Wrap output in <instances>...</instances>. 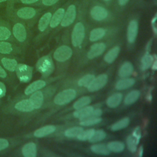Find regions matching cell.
<instances>
[{
	"mask_svg": "<svg viewBox=\"0 0 157 157\" xmlns=\"http://www.w3.org/2000/svg\"><path fill=\"white\" fill-rule=\"evenodd\" d=\"M34 110V107L29 99H24L15 102L10 105H4L1 110L4 113H7L12 111L20 113H27Z\"/></svg>",
	"mask_w": 157,
	"mask_h": 157,
	"instance_id": "1",
	"label": "cell"
},
{
	"mask_svg": "<svg viewBox=\"0 0 157 157\" xmlns=\"http://www.w3.org/2000/svg\"><path fill=\"white\" fill-rule=\"evenodd\" d=\"M54 64L52 59L49 56L41 57L36 63L37 70L44 76L50 75L54 70Z\"/></svg>",
	"mask_w": 157,
	"mask_h": 157,
	"instance_id": "2",
	"label": "cell"
},
{
	"mask_svg": "<svg viewBox=\"0 0 157 157\" xmlns=\"http://www.w3.org/2000/svg\"><path fill=\"white\" fill-rule=\"evenodd\" d=\"M15 72L18 79L23 83L29 82L33 77V68L23 63H18Z\"/></svg>",
	"mask_w": 157,
	"mask_h": 157,
	"instance_id": "3",
	"label": "cell"
},
{
	"mask_svg": "<svg viewBox=\"0 0 157 157\" xmlns=\"http://www.w3.org/2000/svg\"><path fill=\"white\" fill-rule=\"evenodd\" d=\"M77 93L74 89H66L58 93L54 98V103L56 105H64L72 101L76 96Z\"/></svg>",
	"mask_w": 157,
	"mask_h": 157,
	"instance_id": "4",
	"label": "cell"
},
{
	"mask_svg": "<svg viewBox=\"0 0 157 157\" xmlns=\"http://www.w3.org/2000/svg\"><path fill=\"white\" fill-rule=\"evenodd\" d=\"M12 39L19 43H23L27 39V31L25 25L20 22H15L12 28Z\"/></svg>",
	"mask_w": 157,
	"mask_h": 157,
	"instance_id": "5",
	"label": "cell"
},
{
	"mask_svg": "<svg viewBox=\"0 0 157 157\" xmlns=\"http://www.w3.org/2000/svg\"><path fill=\"white\" fill-rule=\"evenodd\" d=\"M85 36V27L81 22L76 23L72 32V44L74 47L80 45Z\"/></svg>",
	"mask_w": 157,
	"mask_h": 157,
	"instance_id": "6",
	"label": "cell"
},
{
	"mask_svg": "<svg viewBox=\"0 0 157 157\" xmlns=\"http://www.w3.org/2000/svg\"><path fill=\"white\" fill-rule=\"evenodd\" d=\"M107 79V75L104 74L94 77L87 86L88 90L90 92H94L101 90L106 85Z\"/></svg>",
	"mask_w": 157,
	"mask_h": 157,
	"instance_id": "7",
	"label": "cell"
},
{
	"mask_svg": "<svg viewBox=\"0 0 157 157\" xmlns=\"http://www.w3.org/2000/svg\"><path fill=\"white\" fill-rule=\"evenodd\" d=\"M72 54V49L67 45H62L58 47L53 54V58L55 60L63 62L69 59Z\"/></svg>",
	"mask_w": 157,
	"mask_h": 157,
	"instance_id": "8",
	"label": "cell"
},
{
	"mask_svg": "<svg viewBox=\"0 0 157 157\" xmlns=\"http://www.w3.org/2000/svg\"><path fill=\"white\" fill-rule=\"evenodd\" d=\"M12 39V29L9 23L0 16V41H11Z\"/></svg>",
	"mask_w": 157,
	"mask_h": 157,
	"instance_id": "9",
	"label": "cell"
},
{
	"mask_svg": "<svg viewBox=\"0 0 157 157\" xmlns=\"http://www.w3.org/2000/svg\"><path fill=\"white\" fill-rule=\"evenodd\" d=\"M0 64L10 74L15 72L18 64L17 61L9 55L0 54Z\"/></svg>",
	"mask_w": 157,
	"mask_h": 157,
	"instance_id": "10",
	"label": "cell"
},
{
	"mask_svg": "<svg viewBox=\"0 0 157 157\" xmlns=\"http://www.w3.org/2000/svg\"><path fill=\"white\" fill-rule=\"evenodd\" d=\"M76 17V9L74 5H71L68 7L66 11L64 12L63 18L61 21L62 26L66 27L71 25Z\"/></svg>",
	"mask_w": 157,
	"mask_h": 157,
	"instance_id": "11",
	"label": "cell"
},
{
	"mask_svg": "<svg viewBox=\"0 0 157 157\" xmlns=\"http://www.w3.org/2000/svg\"><path fill=\"white\" fill-rule=\"evenodd\" d=\"M105 49V45L104 43H96L92 45L87 53V57L91 59L102 54Z\"/></svg>",
	"mask_w": 157,
	"mask_h": 157,
	"instance_id": "12",
	"label": "cell"
},
{
	"mask_svg": "<svg viewBox=\"0 0 157 157\" xmlns=\"http://www.w3.org/2000/svg\"><path fill=\"white\" fill-rule=\"evenodd\" d=\"M17 52L15 45L10 41H0V54L5 55H14Z\"/></svg>",
	"mask_w": 157,
	"mask_h": 157,
	"instance_id": "13",
	"label": "cell"
},
{
	"mask_svg": "<svg viewBox=\"0 0 157 157\" xmlns=\"http://www.w3.org/2000/svg\"><path fill=\"white\" fill-rule=\"evenodd\" d=\"M138 33V24L136 20H131L128 26L127 39L129 43H133Z\"/></svg>",
	"mask_w": 157,
	"mask_h": 157,
	"instance_id": "14",
	"label": "cell"
},
{
	"mask_svg": "<svg viewBox=\"0 0 157 157\" xmlns=\"http://www.w3.org/2000/svg\"><path fill=\"white\" fill-rule=\"evenodd\" d=\"M21 152L24 157H36L37 155L36 145L33 142H28L22 147Z\"/></svg>",
	"mask_w": 157,
	"mask_h": 157,
	"instance_id": "15",
	"label": "cell"
},
{
	"mask_svg": "<svg viewBox=\"0 0 157 157\" xmlns=\"http://www.w3.org/2000/svg\"><path fill=\"white\" fill-rule=\"evenodd\" d=\"M91 17L96 21H101L107 17V11L101 6H94L91 10Z\"/></svg>",
	"mask_w": 157,
	"mask_h": 157,
	"instance_id": "16",
	"label": "cell"
},
{
	"mask_svg": "<svg viewBox=\"0 0 157 157\" xmlns=\"http://www.w3.org/2000/svg\"><path fill=\"white\" fill-rule=\"evenodd\" d=\"M31 94V95L30 96V98H29V99L31 102L34 107V109H39L42 106L43 101H44V96L42 91L38 90L33 93Z\"/></svg>",
	"mask_w": 157,
	"mask_h": 157,
	"instance_id": "17",
	"label": "cell"
},
{
	"mask_svg": "<svg viewBox=\"0 0 157 157\" xmlns=\"http://www.w3.org/2000/svg\"><path fill=\"white\" fill-rule=\"evenodd\" d=\"M45 82L42 80H38L33 82L29 84L25 90V94L26 95H29L33 93L38 91L45 86Z\"/></svg>",
	"mask_w": 157,
	"mask_h": 157,
	"instance_id": "18",
	"label": "cell"
},
{
	"mask_svg": "<svg viewBox=\"0 0 157 157\" xmlns=\"http://www.w3.org/2000/svg\"><path fill=\"white\" fill-rule=\"evenodd\" d=\"M55 130H56V127L55 126L47 125L36 130L34 132L33 135L36 137H38V138L43 137L44 136L52 134L53 132H54Z\"/></svg>",
	"mask_w": 157,
	"mask_h": 157,
	"instance_id": "19",
	"label": "cell"
},
{
	"mask_svg": "<svg viewBox=\"0 0 157 157\" xmlns=\"http://www.w3.org/2000/svg\"><path fill=\"white\" fill-rule=\"evenodd\" d=\"M64 14V10L63 8L58 9L51 17L50 26L51 28L56 27L61 21Z\"/></svg>",
	"mask_w": 157,
	"mask_h": 157,
	"instance_id": "20",
	"label": "cell"
},
{
	"mask_svg": "<svg viewBox=\"0 0 157 157\" xmlns=\"http://www.w3.org/2000/svg\"><path fill=\"white\" fill-rule=\"evenodd\" d=\"M134 71L133 66L130 62L124 63L118 71V75L121 78H126L132 75Z\"/></svg>",
	"mask_w": 157,
	"mask_h": 157,
	"instance_id": "21",
	"label": "cell"
},
{
	"mask_svg": "<svg viewBox=\"0 0 157 157\" xmlns=\"http://www.w3.org/2000/svg\"><path fill=\"white\" fill-rule=\"evenodd\" d=\"M93 109H94L92 106H85L82 108L76 109V110L73 113V115L75 118H79L80 120H83L92 112Z\"/></svg>",
	"mask_w": 157,
	"mask_h": 157,
	"instance_id": "22",
	"label": "cell"
},
{
	"mask_svg": "<svg viewBox=\"0 0 157 157\" xmlns=\"http://www.w3.org/2000/svg\"><path fill=\"white\" fill-rule=\"evenodd\" d=\"M122 98L123 95L121 93H114L107 98L106 101V104L107 106L110 108H115L120 104L122 101Z\"/></svg>",
	"mask_w": 157,
	"mask_h": 157,
	"instance_id": "23",
	"label": "cell"
},
{
	"mask_svg": "<svg viewBox=\"0 0 157 157\" xmlns=\"http://www.w3.org/2000/svg\"><path fill=\"white\" fill-rule=\"evenodd\" d=\"M135 80L131 78H126L119 80L115 84V88L118 90H123L131 87L135 83Z\"/></svg>",
	"mask_w": 157,
	"mask_h": 157,
	"instance_id": "24",
	"label": "cell"
},
{
	"mask_svg": "<svg viewBox=\"0 0 157 157\" xmlns=\"http://www.w3.org/2000/svg\"><path fill=\"white\" fill-rule=\"evenodd\" d=\"M120 47L118 46H115L111 48L104 56V61L107 63H112L117 57L118 56L120 52Z\"/></svg>",
	"mask_w": 157,
	"mask_h": 157,
	"instance_id": "25",
	"label": "cell"
},
{
	"mask_svg": "<svg viewBox=\"0 0 157 157\" xmlns=\"http://www.w3.org/2000/svg\"><path fill=\"white\" fill-rule=\"evenodd\" d=\"M91 150L98 155H108L110 153V151L108 149L107 147L103 144H94L90 147Z\"/></svg>",
	"mask_w": 157,
	"mask_h": 157,
	"instance_id": "26",
	"label": "cell"
},
{
	"mask_svg": "<svg viewBox=\"0 0 157 157\" xmlns=\"http://www.w3.org/2000/svg\"><path fill=\"white\" fill-rule=\"evenodd\" d=\"M140 95V92L139 90H132L130 91L125 97L124 103L126 105H131L137 101Z\"/></svg>",
	"mask_w": 157,
	"mask_h": 157,
	"instance_id": "27",
	"label": "cell"
},
{
	"mask_svg": "<svg viewBox=\"0 0 157 157\" xmlns=\"http://www.w3.org/2000/svg\"><path fill=\"white\" fill-rule=\"evenodd\" d=\"M52 13L50 12L45 13L40 18L38 23V29L40 31H44L48 26L50 23V21L51 19Z\"/></svg>",
	"mask_w": 157,
	"mask_h": 157,
	"instance_id": "28",
	"label": "cell"
},
{
	"mask_svg": "<svg viewBox=\"0 0 157 157\" xmlns=\"http://www.w3.org/2000/svg\"><path fill=\"white\" fill-rule=\"evenodd\" d=\"M105 34V31L104 29L102 28H95L93 29L90 34V40L92 42L98 40L102 38Z\"/></svg>",
	"mask_w": 157,
	"mask_h": 157,
	"instance_id": "29",
	"label": "cell"
},
{
	"mask_svg": "<svg viewBox=\"0 0 157 157\" xmlns=\"http://www.w3.org/2000/svg\"><path fill=\"white\" fill-rule=\"evenodd\" d=\"M109 151L114 153H120L124 149V144L120 141H112L107 145Z\"/></svg>",
	"mask_w": 157,
	"mask_h": 157,
	"instance_id": "30",
	"label": "cell"
},
{
	"mask_svg": "<svg viewBox=\"0 0 157 157\" xmlns=\"http://www.w3.org/2000/svg\"><path fill=\"white\" fill-rule=\"evenodd\" d=\"M129 118L128 117H125L113 124L111 126V130L113 131H116L124 129L129 125Z\"/></svg>",
	"mask_w": 157,
	"mask_h": 157,
	"instance_id": "31",
	"label": "cell"
},
{
	"mask_svg": "<svg viewBox=\"0 0 157 157\" xmlns=\"http://www.w3.org/2000/svg\"><path fill=\"white\" fill-rule=\"evenodd\" d=\"M13 142L10 138H0V153L8 151L12 146Z\"/></svg>",
	"mask_w": 157,
	"mask_h": 157,
	"instance_id": "32",
	"label": "cell"
},
{
	"mask_svg": "<svg viewBox=\"0 0 157 157\" xmlns=\"http://www.w3.org/2000/svg\"><path fill=\"white\" fill-rule=\"evenodd\" d=\"M153 56L149 53H146L142 58L141 60V69L143 71L148 69L151 67L153 62Z\"/></svg>",
	"mask_w": 157,
	"mask_h": 157,
	"instance_id": "33",
	"label": "cell"
},
{
	"mask_svg": "<svg viewBox=\"0 0 157 157\" xmlns=\"http://www.w3.org/2000/svg\"><path fill=\"white\" fill-rule=\"evenodd\" d=\"M91 99L89 96H83L80 98H79L78 99H77L73 104V107L75 109H78L80 108H82L83 107H85L87 105H88L89 104L91 103Z\"/></svg>",
	"mask_w": 157,
	"mask_h": 157,
	"instance_id": "34",
	"label": "cell"
},
{
	"mask_svg": "<svg viewBox=\"0 0 157 157\" xmlns=\"http://www.w3.org/2000/svg\"><path fill=\"white\" fill-rule=\"evenodd\" d=\"M106 137V132L102 129H98L97 131H94V134L91 136V137L89 139V141L91 143L97 142L102 140Z\"/></svg>",
	"mask_w": 157,
	"mask_h": 157,
	"instance_id": "35",
	"label": "cell"
},
{
	"mask_svg": "<svg viewBox=\"0 0 157 157\" xmlns=\"http://www.w3.org/2000/svg\"><path fill=\"white\" fill-rule=\"evenodd\" d=\"M83 130V129L81 127L75 126L71 128H69L64 132V135L67 137H77V136Z\"/></svg>",
	"mask_w": 157,
	"mask_h": 157,
	"instance_id": "36",
	"label": "cell"
},
{
	"mask_svg": "<svg viewBox=\"0 0 157 157\" xmlns=\"http://www.w3.org/2000/svg\"><path fill=\"white\" fill-rule=\"evenodd\" d=\"M94 78V75L93 74H86L81 77L78 81V85L80 86L87 87L91 83L93 79Z\"/></svg>",
	"mask_w": 157,
	"mask_h": 157,
	"instance_id": "37",
	"label": "cell"
},
{
	"mask_svg": "<svg viewBox=\"0 0 157 157\" xmlns=\"http://www.w3.org/2000/svg\"><path fill=\"white\" fill-rule=\"evenodd\" d=\"M94 129H89L86 130H83L78 136L77 139L80 140H89L94 132Z\"/></svg>",
	"mask_w": 157,
	"mask_h": 157,
	"instance_id": "38",
	"label": "cell"
},
{
	"mask_svg": "<svg viewBox=\"0 0 157 157\" xmlns=\"http://www.w3.org/2000/svg\"><path fill=\"white\" fill-rule=\"evenodd\" d=\"M126 144H127L128 148L131 152L134 153L137 150V145L138 144L136 142V139L132 135L129 136L127 137Z\"/></svg>",
	"mask_w": 157,
	"mask_h": 157,
	"instance_id": "39",
	"label": "cell"
},
{
	"mask_svg": "<svg viewBox=\"0 0 157 157\" xmlns=\"http://www.w3.org/2000/svg\"><path fill=\"white\" fill-rule=\"evenodd\" d=\"M101 121H102V118L100 117L88 118V119L81 120L80 124L83 126H90L96 124L100 123Z\"/></svg>",
	"mask_w": 157,
	"mask_h": 157,
	"instance_id": "40",
	"label": "cell"
},
{
	"mask_svg": "<svg viewBox=\"0 0 157 157\" xmlns=\"http://www.w3.org/2000/svg\"><path fill=\"white\" fill-rule=\"evenodd\" d=\"M10 74H10L0 64V78L1 80L6 82H10V80H11Z\"/></svg>",
	"mask_w": 157,
	"mask_h": 157,
	"instance_id": "41",
	"label": "cell"
},
{
	"mask_svg": "<svg viewBox=\"0 0 157 157\" xmlns=\"http://www.w3.org/2000/svg\"><path fill=\"white\" fill-rule=\"evenodd\" d=\"M102 110L100 109H93L92 112L85 118V119H88V118H96V117H99L102 115ZM84 119V120H85Z\"/></svg>",
	"mask_w": 157,
	"mask_h": 157,
	"instance_id": "42",
	"label": "cell"
},
{
	"mask_svg": "<svg viewBox=\"0 0 157 157\" xmlns=\"http://www.w3.org/2000/svg\"><path fill=\"white\" fill-rule=\"evenodd\" d=\"M132 136L136 139L137 144H139L140 139V137H141V131H140V128L139 126L136 127L134 129V131L132 132Z\"/></svg>",
	"mask_w": 157,
	"mask_h": 157,
	"instance_id": "43",
	"label": "cell"
},
{
	"mask_svg": "<svg viewBox=\"0 0 157 157\" xmlns=\"http://www.w3.org/2000/svg\"><path fill=\"white\" fill-rule=\"evenodd\" d=\"M6 93V86L5 84L0 81V99L3 98Z\"/></svg>",
	"mask_w": 157,
	"mask_h": 157,
	"instance_id": "44",
	"label": "cell"
},
{
	"mask_svg": "<svg viewBox=\"0 0 157 157\" xmlns=\"http://www.w3.org/2000/svg\"><path fill=\"white\" fill-rule=\"evenodd\" d=\"M59 0H42V4L45 6H52L57 2Z\"/></svg>",
	"mask_w": 157,
	"mask_h": 157,
	"instance_id": "45",
	"label": "cell"
},
{
	"mask_svg": "<svg viewBox=\"0 0 157 157\" xmlns=\"http://www.w3.org/2000/svg\"><path fill=\"white\" fill-rule=\"evenodd\" d=\"M38 0H18L21 3L24 4H31L36 2Z\"/></svg>",
	"mask_w": 157,
	"mask_h": 157,
	"instance_id": "46",
	"label": "cell"
},
{
	"mask_svg": "<svg viewBox=\"0 0 157 157\" xmlns=\"http://www.w3.org/2000/svg\"><path fill=\"white\" fill-rule=\"evenodd\" d=\"M151 69H153V70H156V69H157V61H156V59H155L153 62V63H152V64H151Z\"/></svg>",
	"mask_w": 157,
	"mask_h": 157,
	"instance_id": "47",
	"label": "cell"
},
{
	"mask_svg": "<svg viewBox=\"0 0 157 157\" xmlns=\"http://www.w3.org/2000/svg\"><path fill=\"white\" fill-rule=\"evenodd\" d=\"M129 0H118V3L120 6H124Z\"/></svg>",
	"mask_w": 157,
	"mask_h": 157,
	"instance_id": "48",
	"label": "cell"
},
{
	"mask_svg": "<svg viewBox=\"0 0 157 157\" xmlns=\"http://www.w3.org/2000/svg\"><path fill=\"white\" fill-rule=\"evenodd\" d=\"M143 151H144L143 147L141 146V147H140V148H139V156L140 157L142 156V155H143Z\"/></svg>",
	"mask_w": 157,
	"mask_h": 157,
	"instance_id": "49",
	"label": "cell"
},
{
	"mask_svg": "<svg viewBox=\"0 0 157 157\" xmlns=\"http://www.w3.org/2000/svg\"><path fill=\"white\" fill-rule=\"evenodd\" d=\"M13 0H0V4H5V3H8V2H13Z\"/></svg>",
	"mask_w": 157,
	"mask_h": 157,
	"instance_id": "50",
	"label": "cell"
},
{
	"mask_svg": "<svg viewBox=\"0 0 157 157\" xmlns=\"http://www.w3.org/2000/svg\"><path fill=\"white\" fill-rule=\"evenodd\" d=\"M4 5H5V4H0V8H1V7H3V6H4Z\"/></svg>",
	"mask_w": 157,
	"mask_h": 157,
	"instance_id": "51",
	"label": "cell"
},
{
	"mask_svg": "<svg viewBox=\"0 0 157 157\" xmlns=\"http://www.w3.org/2000/svg\"><path fill=\"white\" fill-rule=\"evenodd\" d=\"M104 1H110V0H104Z\"/></svg>",
	"mask_w": 157,
	"mask_h": 157,
	"instance_id": "52",
	"label": "cell"
}]
</instances>
